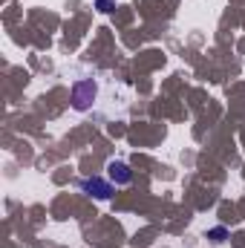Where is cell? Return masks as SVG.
Returning a JSON list of instances; mask_svg holds the SVG:
<instances>
[{
    "label": "cell",
    "instance_id": "277c9868",
    "mask_svg": "<svg viewBox=\"0 0 245 248\" xmlns=\"http://www.w3.org/2000/svg\"><path fill=\"white\" fill-rule=\"evenodd\" d=\"M95 6H98V12H104V15H107V12H113V9H116V0H95Z\"/></svg>",
    "mask_w": 245,
    "mask_h": 248
},
{
    "label": "cell",
    "instance_id": "6da1fadb",
    "mask_svg": "<svg viewBox=\"0 0 245 248\" xmlns=\"http://www.w3.org/2000/svg\"><path fill=\"white\" fill-rule=\"evenodd\" d=\"M95 84L92 81H75V87H72V107L75 110H87L92 101H95Z\"/></svg>",
    "mask_w": 245,
    "mask_h": 248
},
{
    "label": "cell",
    "instance_id": "5b68a950",
    "mask_svg": "<svg viewBox=\"0 0 245 248\" xmlns=\"http://www.w3.org/2000/svg\"><path fill=\"white\" fill-rule=\"evenodd\" d=\"M225 237H228V231H225V228H214V231H211V240H214V243H222Z\"/></svg>",
    "mask_w": 245,
    "mask_h": 248
},
{
    "label": "cell",
    "instance_id": "3957f363",
    "mask_svg": "<svg viewBox=\"0 0 245 248\" xmlns=\"http://www.w3.org/2000/svg\"><path fill=\"white\" fill-rule=\"evenodd\" d=\"M107 173H110V182H116V185H130V179H133V170L124 162H110Z\"/></svg>",
    "mask_w": 245,
    "mask_h": 248
},
{
    "label": "cell",
    "instance_id": "7a4b0ae2",
    "mask_svg": "<svg viewBox=\"0 0 245 248\" xmlns=\"http://www.w3.org/2000/svg\"><path fill=\"white\" fill-rule=\"evenodd\" d=\"M81 190L92 193L95 199H110V196H113V185L104 182V179H98V176H92V179H81Z\"/></svg>",
    "mask_w": 245,
    "mask_h": 248
}]
</instances>
